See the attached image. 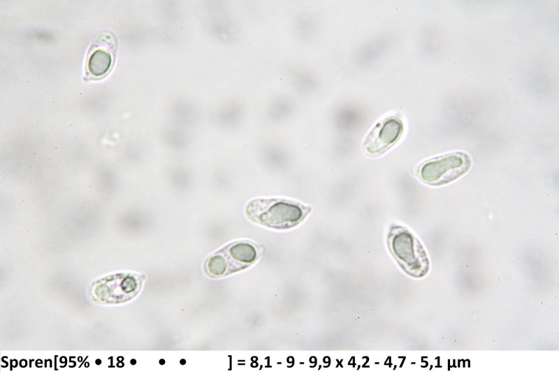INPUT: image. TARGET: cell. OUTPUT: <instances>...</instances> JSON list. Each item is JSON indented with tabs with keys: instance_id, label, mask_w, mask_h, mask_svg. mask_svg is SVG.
Returning a JSON list of instances; mask_svg holds the SVG:
<instances>
[{
	"instance_id": "8992f818",
	"label": "cell",
	"mask_w": 559,
	"mask_h": 372,
	"mask_svg": "<svg viewBox=\"0 0 559 372\" xmlns=\"http://www.w3.org/2000/svg\"><path fill=\"white\" fill-rule=\"evenodd\" d=\"M205 10L203 22L212 36L224 43L237 40L240 36V28L222 2L208 1Z\"/></svg>"
},
{
	"instance_id": "30bf717a",
	"label": "cell",
	"mask_w": 559,
	"mask_h": 372,
	"mask_svg": "<svg viewBox=\"0 0 559 372\" xmlns=\"http://www.w3.org/2000/svg\"><path fill=\"white\" fill-rule=\"evenodd\" d=\"M117 366H118L119 367H122V366H124V364H118Z\"/></svg>"
},
{
	"instance_id": "52a82bcc",
	"label": "cell",
	"mask_w": 559,
	"mask_h": 372,
	"mask_svg": "<svg viewBox=\"0 0 559 372\" xmlns=\"http://www.w3.org/2000/svg\"><path fill=\"white\" fill-rule=\"evenodd\" d=\"M112 63V58L110 52L106 49L98 48L91 53L87 67L92 75L99 77L108 73Z\"/></svg>"
},
{
	"instance_id": "9c48e42d",
	"label": "cell",
	"mask_w": 559,
	"mask_h": 372,
	"mask_svg": "<svg viewBox=\"0 0 559 372\" xmlns=\"http://www.w3.org/2000/svg\"><path fill=\"white\" fill-rule=\"evenodd\" d=\"M131 364H136V361H135L134 359H132V360L131 361Z\"/></svg>"
},
{
	"instance_id": "3957f363",
	"label": "cell",
	"mask_w": 559,
	"mask_h": 372,
	"mask_svg": "<svg viewBox=\"0 0 559 372\" xmlns=\"http://www.w3.org/2000/svg\"><path fill=\"white\" fill-rule=\"evenodd\" d=\"M258 257V248L254 243L234 241L211 255L205 262L204 269L210 276H227L248 267Z\"/></svg>"
},
{
	"instance_id": "ba28073f",
	"label": "cell",
	"mask_w": 559,
	"mask_h": 372,
	"mask_svg": "<svg viewBox=\"0 0 559 372\" xmlns=\"http://www.w3.org/2000/svg\"><path fill=\"white\" fill-rule=\"evenodd\" d=\"M101 359H96V364L97 365H99V364H101Z\"/></svg>"
},
{
	"instance_id": "277c9868",
	"label": "cell",
	"mask_w": 559,
	"mask_h": 372,
	"mask_svg": "<svg viewBox=\"0 0 559 372\" xmlns=\"http://www.w3.org/2000/svg\"><path fill=\"white\" fill-rule=\"evenodd\" d=\"M470 167L471 160L468 155L453 152L422 163L418 169V175L427 184L440 186L459 178Z\"/></svg>"
},
{
	"instance_id": "6da1fadb",
	"label": "cell",
	"mask_w": 559,
	"mask_h": 372,
	"mask_svg": "<svg viewBox=\"0 0 559 372\" xmlns=\"http://www.w3.org/2000/svg\"><path fill=\"white\" fill-rule=\"evenodd\" d=\"M311 208L301 203L281 198H256L248 202L247 216L261 225L278 229H289L300 223Z\"/></svg>"
},
{
	"instance_id": "5b68a950",
	"label": "cell",
	"mask_w": 559,
	"mask_h": 372,
	"mask_svg": "<svg viewBox=\"0 0 559 372\" xmlns=\"http://www.w3.org/2000/svg\"><path fill=\"white\" fill-rule=\"evenodd\" d=\"M402 133L403 124L399 117L391 116L382 119L365 138L363 151L370 156H380L399 140Z\"/></svg>"
},
{
	"instance_id": "7a4b0ae2",
	"label": "cell",
	"mask_w": 559,
	"mask_h": 372,
	"mask_svg": "<svg viewBox=\"0 0 559 372\" xmlns=\"http://www.w3.org/2000/svg\"><path fill=\"white\" fill-rule=\"evenodd\" d=\"M387 243L393 258L405 273L415 278L426 275L430 263L426 250L409 230L402 225H392Z\"/></svg>"
}]
</instances>
